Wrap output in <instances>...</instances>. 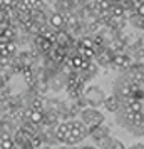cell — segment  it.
Returning <instances> with one entry per match:
<instances>
[{
    "label": "cell",
    "instance_id": "1",
    "mask_svg": "<svg viewBox=\"0 0 144 149\" xmlns=\"http://www.w3.org/2000/svg\"><path fill=\"white\" fill-rule=\"evenodd\" d=\"M72 129H74V122H65V124H61L57 131H55V136H57V139L62 142H67V139L70 137L72 134Z\"/></svg>",
    "mask_w": 144,
    "mask_h": 149
},
{
    "label": "cell",
    "instance_id": "2",
    "mask_svg": "<svg viewBox=\"0 0 144 149\" xmlns=\"http://www.w3.org/2000/svg\"><path fill=\"white\" fill-rule=\"evenodd\" d=\"M86 134H87V131H86V127H84L82 124L74 122V129H72V134H70V137L67 139V142L69 144H74V142L84 139V136Z\"/></svg>",
    "mask_w": 144,
    "mask_h": 149
},
{
    "label": "cell",
    "instance_id": "3",
    "mask_svg": "<svg viewBox=\"0 0 144 149\" xmlns=\"http://www.w3.org/2000/svg\"><path fill=\"white\" fill-rule=\"evenodd\" d=\"M86 97H87V101H89L92 106H99V104L102 102V92H101L97 87L87 89V94H86Z\"/></svg>",
    "mask_w": 144,
    "mask_h": 149
},
{
    "label": "cell",
    "instance_id": "4",
    "mask_svg": "<svg viewBox=\"0 0 144 149\" xmlns=\"http://www.w3.org/2000/svg\"><path fill=\"white\" fill-rule=\"evenodd\" d=\"M84 117H86L87 122L92 124V127H96L97 124L102 122V116L99 114V112H94V111H86V112H84Z\"/></svg>",
    "mask_w": 144,
    "mask_h": 149
},
{
    "label": "cell",
    "instance_id": "5",
    "mask_svg": "<svg viewBox=\"0 0 144 149\" xmlns=\"http://www.w3.org/2000/svg\"><path fill=\"white\" fill-rule=\"evenodd\" d=\"M112 62L116 64V67L119 69H129L131 67V59L129 57H126V55H116Z\"/></svg>",
    "mask_w": 144,
    "mask_h": 149
},
{
    "label": "cell",
    "instance_id": "6",
    "mask_svg": "<svg viewBox=\"0 0 144 149\" xmlns=\"http://www.w3.org/2000/svg\"><path fill=\"white\" fill-rule=\"evenodd\" d=\"M104 106H106V109H107V111H111V112H116V111H117V97H116V95H111V97H107V99L104 101Z\"/></svg>",
    "mask_w": 144,
    "mask_h": 149
},
{
    "label": "cell",
    "instance_id": "7",
    "mask_svg": "<svg viewBox=\"0 0 144 149\" xmlns=\"http://www.w3.org/2000/svg\"><path fill=\"white\" fill-rule=\"evenodd\" d=\"M65 22H64V15H61V14H55V15H52V19H50V27H54V29H61L62 25H64Z\"/></svg>",
    "mask_w": 144,
    "mask_h": 149
},
{
    "label": "cell",
    "instance_id": "8",
    "mask_svg": "<svg viewBox=\"0 0 144 149\" xmlns=\"http://www.w3.org/2000/svg\"><path fill=\"white\" fill-rule=\"evenodd\" d=\"M29 119H30V122H34V124H42V122L45 121V119H44V114L39 112V111H32Z\"/></svg>",
    "mask_w": 144,
    "mask_h": 149
},
{
    "label": "cell",
    "instance_id": "9",
    "mask_svg": "<svg viewBox=\"0 0 144 149\" xmlns=\"http://www.w3.org/2000/svg\"><path fill=\"white\" fill-rule=\"evenodd\" d=\"M104 148L106 149H124V146L119 141H116V139H107V141H104Z\"/></svg>",
    "mask_w": 144,
    "mask_h": 149
},
{
    "label": "cell",
    "instance_id": "10",
    "mask_svg": "<svg viewBox=\"0 0 144 149\" xmlns=\"http://www.w3.org/2000/svg\"><path fill=\"white\" fill-rule=\"evenodd\" d=\"M64 22L67 24L69 27H76V25H77V17L74 14H70V12H69V14L64 15Z\"/></svg>",
    "mask_w": 144,
    "mask_h": 149
},
{
    "label": "cell",
    "instance_id": "11",
    "mask_svg": "<svg viewBox=\"0 0 144 149\" xmlns=\"http://www.w3.org/2000/svg\"><path fill=\"white\" fill-rule=\"evenodd\" d=\"M2 148L3 149H14V141L7 134H2Z\"/></svg>",
    "mask_w": 144,
    "mask_h": 149
},
{
    "label": "cell",
    "instance_id": "12",
    "mask_svg": "<svg viewBox=\"0 0 144 149\" xmlns=\"http://www.w3.org/2000/svg\"><path fill=\"white\" fill-rule=\"evenodd\" d=\"M79 54H81V57H82L84 61H87L89 57L94 55V49H84V47H81V49H79Z\"/></svg>",
    "mask_w": 144,
    "mask_h": 149
},
{
    "label": "cell",
    "instance_id": "13",
    "mask_svg": "<svg viewBox=\"0 0 144 149\" xmlns=\"http://www.w3.org/2000/svg\"><path fill=\"white\" fill-rule=\"evenodd\" d=\"M24 132H27V134H30V136H34L35 134V124L34 122H24Z\"/></svg>",
    "mask_w": 144,
    "mask_h": 149
},
{
    "label": "cell",
    "instance_id": "14",
    "mask_svg": "<svg viewBox=\"0 0 144 149\" xmlns=\"http://www.w3.org/2000/svg\"><path fill=\"white\" fill-rule=\"evenodd\" d=\"M42 109H44V101L42 99H34V102H32V111L42 112Z\"/></svg>",
    "mask_w": 144,
    "mask_h": 149
},
{
    "label": "cell",
    "instance_id": "15",
    "mask_svg": "<svg viewBox=\"0 0 144 149\" xmlns=\"http://www.w3.org/2000/svg\"><path fill=\"white\" fill-rule=\"evenodd\" d=\"M57 42H59L61 45L67 44V42H69V35L65 34V32H59V34H57Z\"/></svg>",
    "mask_w": 144,
    "mask_h": 149
},
{
    "label": "cell",
    "instance_id": "16",
    "mask_svg": "<svg viewBox=\"0 0 144 149\" xmlns=\"http://www.w3.org/2000/svg\"><path fill=\"white\" fill-rule=\"evenodd\" d=\"M112 15L114 17H121V15L124 14V8H122V5H112Z\"/></svg>",
    "mask_w": 144,
    "mask_h": 149
},
{
    "label": "cell",
    "instance_id": "17",
    "mask_svg": "<svg viewBox=\"0 0 144 149\" xmlns=\"http://www.w3.org/2000/svg\"><path fill=\"white\" fill-rule=\"evenodd\" d=\"M132 124H134V126H143V114H141V112H137V114H134Z\"/></svg>",
    "mask_w": 144,
    "mask_h": 149
},
{
    "label": "cell",
    "instance_id": "18",
    "mask_svg": "<svg viewBox=\"0 0 144 149\" xmlns=\"http://www.w3.org/2000/svg\"><path fill=\"white\" fill-rule=\"evenodd\" d=\"M137 15H139V17H143V19H144V2H141V5L137 7Z\"/></svg>",
    "mask_w": 144,
    "mask_h": 149
},
{
    "label": "cell",
    "instance_id": "19",
    "mask_svg": "<svg viewBox=\"0 0 144 149\" xmlns=\"http://www.w3.org/2000/svg\"><path fill=\"white\" fill-rule=\"evenodd\" d=\"M40 137H39V139H37V137H34V139H32V148H35V149H37V148H40Z\"/></svg>",
    "mask_w": 144,
    "mask_h": 149
},
{
    "label": "cell",
    "instance_id": "20",
    "mask_svg": "<svg viewBox=\"0 0 144 149\" xmlns=\"http://www.w3.org/2000/svg\"><path fill=\"white\" fill-rule=\"evenodd\" d=\"M92 42H94L96 45H101V44H102V39H101L99 35H96V37H92Z\"/></svg>",
    "mask_w": 144,
    "mask_h": 149
},
{
    "label": "cell",
    "instance_id": "21",
    "mask_svg": "<svg viewBox=\"0 0 144 149\" xmlns=\"http://www.w3.org/2000/svg\"><path fill=\"white\" fill-rule=\"evenodd\" d=\"M137 57H139V61H141V62L144 64V49H141V50L137 52Z\"/></svg>",
    "mask_w": 144,
    "mask_h": 149
},
{
    "label": "cell",
    "instance_id": "22",
    "mask_svg": "<svg viewBox=\"0 0 144 149\" xmlns=\"http://www.w3.org/2000/svg\"><path fill=\"white\" fill-rule=\"evenodd\" d=\"M7 50H8V54H12V52L15 50V45L14 44H7Z\"/></svg>",
    "mask_w": 144,
    "mask_h": 149
},
{
    "label": "cell",
    "instance_id": "23",
    "mask_svg": "<svg viewBox=\"0 0 144 149\" xmlns=\"http://www.w3.org/2000/svg\"><path fill=\"white\" fill-rule=\"evenodd\" d=\"M131 149H144V144H136L134 148H131Z\"/></svg>",
    "mask_w": 144,
    "mask_h": 149
},
{
    "label": "cell",
    "instance_id": "24",
    "mask_svg": "<svg viewBox=\"0 0 144 149\" xmlns=\"http://www.w3.org/2000/svg\"><path fill=\"white\" fill-rule=\"evenodd\" d=\"M139 25H141V27L144 29V19H143V20H141V24H139Z\"/></svg>",
    "mask_w": 144,
    "mask_h": 149
},
{
    "label": "cell",
    "instance_id": "25",
    "mask_svg": "<svg viewBox=\"0 0 144 149\" xmlns=\"http://www.w3.org/2000/svg\"><path fill=\"white\" fill-rule=\"evenodd\" d=\"M141 45H144V39H143V40H141Z\"/></svg>",
    "mask_w": 144,
    "mask_h": 149
},
{
    "label": "cell",
    "instance_id": "26",
    "mask_svg": "<svg viewBox=\"0 0 144 149\" xmlns=\"http://www.w3.org/2000/svg\"><path fill=\"white\" fill-rule=\"evenodd\" d=\"M143 126H144V114H143Z\"/></svg>",
    "mask_w": 144,
    "mask_h": 149
}]
</instances>
